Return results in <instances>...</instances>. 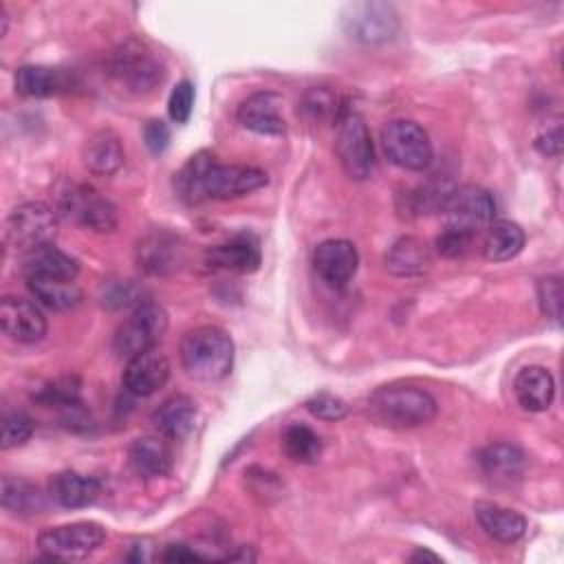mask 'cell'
I'll return each instance as SVG.
<instances>
[{
  "label": "cell",
  "mask_w": 564,
  "mask_h": 564,
  "mask_svg": "<svg viewBox=\"0 0 564 564\" xmlns=\"http://www.w3.org/2000/svg\"><path fill=\"white\" fill-rule=\"evenodd\" d=\"M185 372L200 381H218L231 372L234 341L218 326H196L187 330L178 346Z\"/></svg>",
  "instance_id": "cell-1"
},
{
  "label": "cell",
  "mask_w": 564,
  "mask_h": 564,
  "mask_svg": "<svg viewBox=\"0 0 564 564\" xmlns=\"http://www.w3.org/2000/svg\"><path fill=\"white\" fill-rule=\"evenodd\" d=\"M368 414L379 425L405 430L432 421L436 414V401L423 388L390 383L370 394Z\"/></svg>",
  "instance_id": "cell-2"
},
{
  "label": "cell",
  "mask_w": 564,
  "mask_h": 564,
  "mask_svg": "<svg viewBox=\"0 0 564 564\" xmlns=\"http://www.w3.org/2000/svg\"><path fill=\"white\" fill-rule=\"evenodd\" d=\"M108 75L123 86V90L134 95H145L154 90L163 82V64L161 59L141 42L128 40L117 46L106 62Z\"/></svg>",
  "instance_id": "cell-3"
},
{
  "label": "cell",
  "mask_w": 564,
  "mask_h": 564,
  "mask_svg": "<svg viewBox=\"0 0 564 564\" xmlns=\"http://www.w3.org/2000/svg\"><path fill=\"white\" fill-rule=\"evenodd\" d=\"M57 236V212L42 200L18 205L4 220V242L22 253L51 245Z\"/></svg>",
  "instance_id": "cell-4"
},
{
  "label": "cell",
  "mask_w": 564,
  "mask_h": 564,
  "mask_svg": "<svg viewBox=\"0 0 564 564\" xmlns=\"http://www.w3.org/2000/svg\"><path fill=\"white\" fill-rule=\"evenodd\" d=\"M445 216V227H456L469 234H480L496 218V200L480 185H460L445 194L441 209Z\"/></svg>",
  "instance_id": "cell-5"
},
{
  "label": "cell",
  "mask_w": 564,
  "mask_h": 564,
  "mask_svg": "<svg viewBox=\"0 0 564 564\" xmlns=\"http://www.w3.org/2000/svg\"><path fill=\"white\" fill-rule=\"evenodd\" d=\"M167 328V313L156 302H139L128 319L115 333V352L119 357H134L148 348H156Z\"/></svg>",
  "instance_id": "cell-6"
},
{
  "label": "cell",
  "mask_w": 564,
  "mask_h": 564,
  "mask_svg": "<svg viewBox=\"0 0 564 564\" xmlns=\"http://www.w3.org/2000/svg\"><path fill=\"white\" fill-rule=\"evenodd\" d=\"M59 214L70 223L99 234L115 231L119 223L115 203L88 185H70L66 192H62Z\"/></svg>",
  "instance_id": "cell-7"
},
{
  "label": "cell",
  "mask_w": 564,
  "mask_h": 564,
  "mask_svg": "<svg viewBox=\"0 0 564 564\" xmlns=\"http://www.w3.org/2000/svg\"><path fill=\"white\" fill-rule=\"evenodd\" d=\"M381 145L386 156L403 170L421 172L432 163V141L427 132L414 121H390L381 130Z\"/></svg>",
  "instance_id": "cell-8"
},
{
  "label": "cell",
  "mask_w": 564,
  "mask_h": 564,
  "mask_svg": "<svg viewBox=\"0 0 564 564\" xmlns=\"http://www.w3.org/2000/svg\"><path fill=\"white\" fill-rule=\"evenodd\" d=\"M335 152H337V159H339L344 172L350 178L364 181L370 176V172L375 167V148H372L370 132L357 112L348 110L337 121Z\"/></svg>",
  "instance_id": "cell-9"
},
{
  "label": "cell",
  "mask_w": 564,
  "mask_h": 564,
  "mask_svg": "<svg viewBox=\"0 0 564 564\" xmlns=\"http://www.w3.org/2000/svg\"><path fill=\"white\" fill-rule=\"evenodd\" d=\"M106 540V529L99 522H70L44 529L37 535V546L51 560H79L97 551Z\"/></svg>",
  "instance_id": "cell-10"
},
{
  "label": "cell",
  "mask_w": 564,
  "mask_h": 564,
  "mask_svg": "<svg viewBox=\"0 0 564 564\" xmlns=\"http://www.w3.org/2000/svg\"><path fill=\"white\" fill-rule=\"evenodd\" d=\"M344 26L350 37L364 44H379L394 37L399 18L388 2H357L344 13Z\"/></svg>",
  "instance_id": "cell-11"
},
{
  "label": "cell",
  "mask_w": 564,
  "mask_h": 564,
  "mask_svg": "<svg viewBox=\"0 0 564 564\" xmlns=\"http://www.w3.org/2000/svg\"><path fill=\"white\" fill-rule=\"evenodd\" d=\"M262 185H267V174L262 170L251 165H223L214 161L203 178V194L205 198L229 200L256 192Z\"/></svg>",
  "instance_id": "cell-12"
},
{
  "label": "cell",
  "mask_w": 564,
  "mask_h": 564,
  "mask_svg": "<svg viewBox=\"0 0 564 564\" xmlns=\"http://www.w3.org/2000/svg\"><path fill=\"white\" fill-rule=\"evenodd\" d=\"M313 267L317 275L335 289L346 286L359 267L357 247L350 240H324L313 251Z\"/></svg>",
  "instance_id": "cell-13"
},
{
  "label": "cell",
  "mask_w": 564,
  "mask_h": 564,
  "mask_svg": "<svg viewBox=\"0 0 564 564\" xmlns=\"http://www.w3.org/2000/svg\"><path fill=\"white\" fill-rule=\"evenodd\" d=\"M170 379V361L159 348H148L128 359L123 368V386L134 397H150Z\"/></svg>",
  "instance_id": "cell-14"
},
{
  "label": "cell",
  "mask_w": 564,
  "mask_h": 564,
  "mask_svg": "<svg viewBox=\"0 0 564 564\" xmlns=\"http://www.w3.org/2000/svg\"><path fill=\"white\" fill-rule=\"evenodd\" d=\"M0 324L4 335L22 344L40 341L46 335V319L42 311L24 297H13V295L2 297Z\"/></svg>",
  "instance_id": "cell-15"
},
{
  "label": "cell",
  "mask_w": 564,
  "mask_h": 564,
  "mask_svg": "<svg viewBox=\"0 0 564 564\" xmlns=\"http://www.w3.org/2000/svg\"><path fill=\"white\" fill-rule=\"evenodd\" d=\"M242 128L258 134H282L286 130L280 115V97L275 93H253L249 95L236 112Z\"/></svg>",
  "instance_id": "cell-16"
},
{
  "label": "cell",
  "mask_w": 564,
  "mask_h": 564,
  "mask_svg": "<svg viewBox=\"0 0 564 564\" xmlns=\"http://www.w3.org/2000/svg\"><path fill=\"white\" fill-rule=\"evenodd\" d=\"M207 262L214 269L234 271V273H251L260 264L258 240L249 234H238L227 242L214 245L207 251Z\"/></svg>",
  "instance_id": "cell-17"
},
{
  "label": "cell",
  "mask_w": 564,
  "mask_h": 564,
  "mask_svg": "<svg viewBox=\"0 0 564 564\" xmlns=\"http://www.w3.org/2000/svg\"><path fill=\"white\" fill-rule=\"evenodd\" d=\"M518 403L527 412H544L555 397V379L544 366H524L513 379Z\"/></svg>",
  "instance_id": "cell-18"
},
{
  "label": "cell",
  "mask_w": 564,
  "mask_h": 564,
  "mask_svg": "<svg viewBox=\"0 0 564 564\" xmlns=\"http://www.w3.org/2000/svg\"><path fill=\"white\" fill-rule=\"evenodd\" d=\"M99 480L79 471H59L48 480V498L66 509L88 507L99 498Z\"/></svg>",
  "instance_id": "cell-19"
},
{
  "label": "cell",
  "mask_w": 564,
  "mask_h": 564,
  "mask_svg": "<svg viewBox=\"0 0 564 564\" xmlns=\"http://www.w3.org/2000/svg\"><path fill=\"white\" fill-rule=\"evenodd\" d=\"M482 474L496 485H511L524 474L527 456L518 445L491 443L478 454Z\"/></svg>",
  "instance_id": "cell-20"
},
{
  "label": "cell",
  "mask_w": 564,
  "mask_h": 564,
  "mask_svg": "<svg viewBox=\"0 0 564 564\" xmlns=\"http://www.w3.org/2000/svg\"><path fill=\"white\" fill-rule=\"evenodd\" d=\"M123 145L121 139L112 130H97L93 132L84 148H82V161L84 167L95 176H110L123 165Z\"/></svg>",
  "instance_id": "cell-21"
},
{
  "label": "cell",
  "mask_w": 564,
  "mask_h": 564,
  "mask_svg": "<svg viewBox=\"0 0 564 564\" xmlns=\"http://www.w3.org/2000/svg\"><path fill=\"white\" fill-rule=\"evenodd\" d=\"M474 513H476L480 529L496 542L511 544V542H518L527 533L524 516H520L513 509L480 500L474 505Z\"/></svg>",
  "instance_id": "cell-22"
},
{
  "label": "cell",
  "mask_w": 564,
  "mask_h": 564,
  "mask_svg": "<svg viewBox=\"0 0 564 564\" xmlns=\"http://www.w3.org/2000/svg\"><path fill=\"white\" fill-rule=\"evenodd\" d=\"M128 463L141 478H163L172 469V452L165 436H139L128 449Z\"/></svg>",
  "instance_id": "cell-23"
},
{
  "label": "cell",
  "mask_w": 564,
  "mask_h": 564,
  "mask_svg": "<svg viewBox=\"0 0 564 564\" xmlns=\"http://www.w3.org/2000/svg\"><path fill=\"white\" fill-rule=\"evenodd\" d=\"M22 275L29 278H57V280H75L79 264L68 253L59 251L53 242L26 251L22 256Z\"/></svg>",
  "instance_id": "cell-24"
},
{
  "label": "cell",
  "mask_w": 564,
  "mask_h": 564,
  "mask_svg": "<svg viewBox=\"0 0 564 564\" xmlns=\"http://www.w3.org/2000/svg\"><path fill=\"white\" fill-rule=\"evenodd\" d=\"M70 86L73 77L64 68L29 64L15 70V90L22 97H53L66 93Z\"/></svg>",
  "instance_id": "cell-25"
},
{
  "label": "cell",
  "mask_w": 564,
  "mask_h": 564,
  "mask_svg": "<svg viewBox=\"0 0 564 564\" xmlns=\"http://www.w3.org/2000/svg\"><path fill=\"white\" fill-rule=\"evenodd\" d=\"M196 414H198L196 403L189 397L172 394L154 410L152 421H154L156 430L161 432V436L181 441L194 430Z\"/></svg>",
  "instance_id": "cell-26"
},
{
  "label": "cell",
  "mask_w": 564,
  "mask_h": 564,
  "mask_svg": "<svg viewBox=\"0 0 564 564\" xmlns=\"http://www.w3.org/2000/svg\"><path fill=\"white\" fill-rule=\"evenodd\" d=\"M430 262L432 258L427 245L414 236L399 238L386 253V269L401 278L421 275L430 267Z\"/></svg>",
  "instance_id": "cell-27"
},
{
  "label": "cell",
  "mask_w": 564,
  "mask_h": 564,
  "mask_svg": "<svg viewBox=\"0 0 564 564\" xmlns=\"http://www.w3.org/2000/svg\"><path fill=\"white\" fill-rule=\"evenodd\" d=\"M524 247V231L511 220H494L482 236V256L489 262H507Z\"/></svg>",
  "instance_id": "cell-28"
},
{
  "label": "cell",
  "mask_w": 564,
  "mask_h": 564,
  "mask_svg": "<svg viewBox=\"0 0 564 564\" xmlns=\"http://www.w3.org/2000/svg\"><path fill=\"white\" fill-rule=\"evenodd\" d=\"M2 507L4 511L20 516V518H29V516H37L44 511L46 507V498L44 494L29 480L18 478V476H2Z\"/></svg>",
  "instance_id": "cell-29"
},
{
  "label": "cell",
  "mask_w": 564,
  "mask_h": 564,
  "mask_svg": "<svg viewBox=\"0 0 564 564\" xmlns=\"http://www.w3.org/2000/svg\"><path fill=\"white\" fill-rule=\"evenodd\" d=\"M178 260V240L167 231L148 234L137 245V262L150 273H163Z\"/></svg>",
  "instance_id": "cell-30"
},
{
  "label": "cell",
  "mask_w": 564,
  "mask_h": 564,
  "mask_svg": "<svg viewBox=\"0 0 564 564\" xmlns=\"http://www.w3.org/2000/svg\"><path fill=\"white\" fill-rule=\"evenodd\" d=\"M26 286L31 295L51 311H68L82 302V289L75 284V280L29 278Z\"/></svg>",
  "instance_id": "cell-31"
},
{
  "label": "cell",
  "mask_w": 564,
  "mask_h": 564,
  "mask_svg": "<svg viewBox=\"0 0 564 564\" xmlns=\"http://www.w3.org/2000/svg\"><path fill=\"white\" fill-rule=\"evenodd\" d=\"M214 161H216V159H214L212 152L200 150V152H196V154L181 167V172L176 174L174 185H176L178 196H181L185 203L196 205V203L205 200V194H203V178H205V174H207V170L212 167Z\"/></svg>",
  "instance_id": "cell-32"
},
{
  "label": "cell",
  "mask_w": 564,
  "mask_h": 564,
  "mask_svg": "<svg viewBox=\"0 0 564 564\" xmlns=\"http://www.w3.org/2000/svg\"><path fill=\"white\" fill-rule=\"evenodd\" d=\"M282 447L295 463H315L322 454V438L302 423H293L282 434Z\"/></svg>",
  "instance_id": "cell-33"
},
{
  "label": "cell",
  "mask_w": 564,
  "mask_h": 564,
  "mask_svg": "<svg viewBox=\"0 0 564 564\" xmlns=\"http://www.w3.org/2000/svg\"><path fill=\"white\" fill-rule=\"evenodd\" d=\"M302 110L308 119L313 121H328V119H335V123L348 112L344 110V104L339 99L337 93H333L330 88L326 86H315V88H308L304 95H302Z\"/></svg>",
  "instance_id": "cell-34"
},
{
  "label": "cell",
  "mask_w": 564,
  "mask_h": 564,
  "mask_svg": "<svg viewBox=\"0 0 564 564\" xmlns=\"http://www.w3.org/2000/svg\"><path fill=\"white\" fill-rule=\"evenodd\" d=\"M476 238H478L476 234H469V231H463V229H456V227H445L441 231V236L436 238V251L443 258H452V260L463 258L471 251Z\"/></svg>",
  "instance_id": "cell-35"
},
{
  "label": "cell",
  "mask_w": 564,
  "mask_h": 564,
  "mask_svg": "<svg viewBox=\"0 0 564 564\" xmlns=\"http://www.w3.org/2000/svg\"><path fill=\"white\" fill-rule=\"evenodd\" d=\"M33 434V421L24 414V412H9L4 414V421H2V449H11V447H18L22 443H26Z\"/></svg>",
  "instance_id": "cell-36"
},
{
  "label": "cell",
  "mask_w": 564,
  "mask_h": 564,
  "mask_svg": "<svg viewBox=\"0 0 564 564\" xmlns=\"http://www.w3.org/2000/svg\"><path fill=\"white\" fill-rule=\"evenodd\" d=\"M538 300H540L542 313L549 319H553L555 324H560V317H562V280L557 275H549V278L540 280Z\"/></svg>",
  "instance_id": "cell-37"
},
{
  "label": "cell",
  "mask_w": 564,
  "mask_h": 564,
  "mask_svg": "<svg viewBox=\"0 0 564 564\" xmlns=\"http://www.w3.org/2000/svg\"><path fill=\"white\" fill-rule=\"evenodd\" d=\"M192 108H194V86L192 82L183 79L170 93V101H167L170 119L174 123H185L192 115Z\"/></svg>",
  "instance_id": "cell-38"
},
{
  "label": "cell",
  "mask_w": 564,
  "mask_h": 564,
  "mask_svg": "<svg viewBox=\"0 0 564 564\" xmlns=\"http://www.w3.org/2000/svg\"><path fill=\"white\" fill-rule=\"evenodd\" d=\"M306 408H308L311 414H315L317 419H324V421L344 419L346 412H348L346 401L339 399L337 394H330V392H319V394L311 397L306 401Z\"/></svg>",
  "instance_id": "cell-39"
},
{
  "label": "cell",
  "mask_w": 564,
  "mask_h": 564,
  "mask_svg": "<svg viewBox=\"0 0 564 564\" xmlns=\"http://www.w3.org/2000/svg\"><path fill=\"white\" fill-rule=\"evenodd\" d=\"M143 141H145V145H148V150L152 154L165 152V148L170 143V128H167V123L161 121V119H150L143 126Z\"/></svg>",
  "instance_id": "cell-40"
},
{
  "label": "cell",
  "mask_w": 564,
  "mask_h": 564,
  "mask_svg": "<svg viewBox=\"0 0 564 564\" xmlns=\"http://www.w3.org/2000/svg\"><path fill=\"white\" fill-rule=\"evenodd\" d=\"M535 148H538L542 154H546V156H557L560 150H562V130H560V126H555V128L542 132V134L538 137V141H535Z\"/></svg>",
  "instance_id": "cell-41"
},
{
  "label": "cell",
  "mask_w": 564,
  "mask_h": 564,
  "mask_svg": "<svg viewBox=\"0 0 564 564\" xmlns=\"http://www.w3.org/2000/svg\"><path fill=\"white\" fill-rule=\"evenodd\" d=\"M161 560H165V562H194V560H203V555H198L187 544H167L165 551L161 553Z\"/></svg>",
  "instance_id": "cell-42"
},
{
  "label": "cell",
  "mask_w": 564,
  "mask_h": 564,
  "mask_svg": "<svg viewBox=\"0 0 564 564\" xmlns=\"http://www.w3.org/2000/svg\"><path fill=\"white\" fill-rule=\"evenodd\" d=\"M410 562H423V560H430V562H438L441 557L436 555V553H430V551H425V549H416L410 557H408Z\"/></svg>",
  "instance_id": "cell-43"
}]
</instances>
